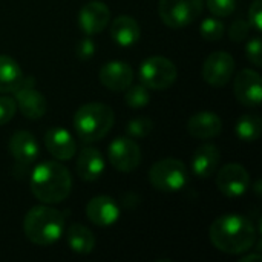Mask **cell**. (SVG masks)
<instances>
[{"label": "cell", "mask_w": 262, "mask_h": 262, "mask_svg": "<svg viewBox=\"0 0 262 262\" xmlns=\"http://www.w3.org/2000/svg\"><path fill=\"white\" fill-rule=\"evenodd\" d=\"M209 238L220 252L227 255H239L249 252L255 246L256 229L246 216L226 213L212 223Z\"/></svg>", "instance_id": "obj_1"}, {"label": "cell", "mask_w": 262, "mask_h": 262, "mask_svg": "<svg viewBox=\"0 0 262 262\" xmlns=\"http://www.w3.org/2000/svg\"><path fill=\"white\" fill-rule=\"evenodd\" d=\"M29 187L43 204H58L69 196L72 177L66 166L57 161H43L32 170Z\"/></svg>", "instance_id": "obj_2"}, {"label": "cell", "mask_w": 262, "mask_h": 262, "mask_svg": "<svg viewBox=\"0 0 262 262\" xmlns=\"http://www.w3.org/2000/svg\"><path fill=\"white\" fill-rule=\"evenodd\" d=\"M23 232L35 246H51L64 233V216L49 206L32 207L23 220Z\"/></svg>", "instance_id": "obj_3"}, {"label": "cell", "mask_w": 262, "mask_h": 262, "mask_svg": "<svg viewBox=\"0 0 262 262\" xmlns=\"http://www.w3.org/2000/svg\"><path fill=\"white\" fill-rule=\"evenodd\" d=\"M115 121L114 111L103 103L83 104L74 115V127L80 140L94 143L103 140Z\"/></svg>", "instance_id": "obj_4"}, {"label": "cell", "mask_w": 262, "mask_h": 262, "mask_svg": "<svg viewBox=\"0 0 262 262\" xmlns=\"http://www.w3.org/2000/svg\"><path fill=\"white\" fill-rule=\"evenodd\" d=\"M149 181L158 192H178L189 183V170L181 160L164 158L157 161L149 170Z\"/></svg>", "instance_id": "obj_5"}, {"label": "cell", "mask_w": 262, "mask_h": 262, "mask_svg": "<svg viewBox=\"0 0 262 262\" xmlns=\"http://www.w3.org/2000/svg\"><path fill=\"white\" fill-rule=\"evenodd\" d=\"M138 75L141 84H144L147 89L161 91L170 88L177 81L178 69L172 60L161 55H154L141 63Z\"/></svg>", "instance_id": "obj_6"}, {"label": "cell", "mask_w": 262, "mask_h": 262, "mask_svg": "<svg viewBox=\"0 0 262 262\" xmlns=\"http://www.w3.org/2000/svg\"><path fill=\"white\" fill-rule=\"evenodd\" d=\"M203 5V0H160L158 14L166 26L181 29L198 20Z\"/></svg>", "instance_id": "obj_7"}, {"label": "cell", "mask_w": 262, "mask_h": 262, "mask_svg": "<svg viewBox=\"0 0 262 262\" xmlns=\"http://www.w3.org/2000/svg\"><path fill=\"white\" fill-rule=\"evenodd\" d=\"M107 155H109V161H111L112 167L117 169L118 172H124V173L135 170L141 163L140 146L127 137L115 138L109 144Z\"/></svg>", "instance_id": "obj_8"}, {"label": "cell", "mask_w": 262, "mask_h": 262, "mask_svg": "<svg viewBox=\"0 0 262 262\" xmlns=\"http://www.w3.org/2000/svg\"><path fill=\"white\" fill-rule=\"evenodd\" d=\"M235 72V60L226 51L212 52L203 64V78L215 88H221L230 81Z\"/></svg>", "instance_id": "obj_9"}, {"label": "cell", "mask_w": 262, "mask_h": 262, "mask_svg": "<svg viewBox=\"0 0 262 262\" xmlns=\"http://www.w3.org/2000/svg\"><path fill=\"white\" fill-rule=\"evenodd\" d=\"M216 186L224 196L238 198L247 192L250 186V175L241 164L229 163L218 172Z\"/></svg>", "instance_id": "obj_10"}, {"label": "cell", "mask_w": 262, "mask_h": 262, "mask_svg": "<svg viewBox=\"0 0 262 262\" xmlns=\"http://www.w3.org/2000/svg\"><path fill=\"white\" fill-rule=\"evenodd\" d=\"M15 104L21 115L29 120H40L46 114V98L34 88V78L25 77L21 86L14 92Z\"/></svg>", "instance_id": "obj_11"}, {"label": "cell", "mask_w": 262, "mask_h": 262, "mask_svg": "<svg viewBox=\"0 0 262 262\" xmlns=\"http://www.w3.org/2000/svg\"><path fill=\"white\" fill-rule=\"evenodd\" d=\"M235 97L247 107H258L262 101L261 75L253 69H243L235 78Z\"/></svg>", "instance_id": "obj_12"}, {"label": "cell", "mask_w": 262, "mask_h": 262, "mask_svg": "<svg viewBox=\"0 0 262 262\" xmlns=\"http://www.w3.org/2000/svg\"><path fill=\"white\" fill-rule=\"evenodd\" d=\"M111 21V11L104 2L91 0L78 12V26L86 35L100 34Z\"/></svg>", "instance_id": "obj_13"}, {"label": "cell", "mask_w": 262, "mask_h": 262, "mask_svg": "<svg viewBox=\"0 0 262 262\" xmlns=\"http://www.w3.org/2000/svg\"><path fill=\"white\" fill-rule=\"evenodd\" d=\"M86 216L97 227H111L120 218V207L111 196L100 195L88 203Z\"/></svg>", "instance_id": "obj_14"}, {"label": "cell", "mask_w": 262, "mask_h": 262, "mask_svg": "<svg viewBox=\"0 0 262 262\" xmlns=\"http://www.w3.org/2000/svg\"><path fill=\"white\" fill-rule=\"evenodd\" d=\"M8 147H9L12 158L21 166L32 164L37 160L38 150H40L37 138L28 130L14 132L12 137L9 138Z\"/></svg>", "instance_id": "obj_15"}, {"label": "cell", "mask_w": 262, "mask_h": 262, "mask_svg": "<svg viewBox=\"0 0 262 262\" xmlns=\"http://www.w3.org/2000/svg\"><path fill=\"white\" fill-rule=\"evenodd\" d=\"M98 78L109 91H126L132 84L134 71L124 61H109L100 69Z\"/></svg>", "instance_id": "obj_16"}, {"label": "cell", "mask_w": 262, "mask_h": 262, "mask_svg": "<svg viewBox=\"0 0 262 262\" xmlns=\"http://www.w3.org/2000/svg\"><path fill=\"white\" fill-rule=\"evenodd\" d=\"M45 146L48 152L60 161L71 160L77 152L74 137L60 126L48 129V132L45 134Z\"/></svg>", "instance_id": "obj_17"}, {"label": "cell", "mask_w": 262, "mask_h": 262, "mask_svg": "<svg viewBox=\"0 0 262 262\" xmlns=\"http://www.w3.org/2000/svg\"><path fill=\"white\" fill-rule=\"evenodd\" d=\"M223 121L215 112L201 111L193 114L187 121V132L198 140H210L221 134Z\"/></svg>", "instance_id": "obj_18"}, {"label": "cell", "mask_w": 262, "mask_h": 262, "mask_svg": "<svg viewBox=\"0 0 262 262\" xmlns=\"http://www.w3.org/2000/svg\"><path fill=\"white\" fill-rule=\"evenodd\" d=\"M220 160H221V154L215 144L210 143L201 144L192 157V172L198 178L203 180L210 178L216 172Z\"/></svg>", "instance_id": "obj_19"}, {"label": "cell", "mask_w": 262, "mask_h": 262, "mask_svg": "<svg viewBox=\"0 0 262 262\" xmlns=\"http://www.w3.org/2000/svg\"><path fill=\"white\" fill-rule=\"evenodd\" d=\"M77 173L83 181H97L104 172V158L95 147H84L77 158Z\"/></svg>", "instance_id": "obj_20"}, {"label": "cell", "mask_w": 262, "mask_h": 262, "mask_svg": "<svg viewBox=\"0 0 262 262\" xmlns=\"http://www.w3.org/2000/svg\"><path fill=\"white\" fill-rule=\"evenodd\" d=\"M111 37L117 45L123 48H129V46H134L140 40L141 29H140L138 21L134 17L118 15L111 25Z\"/></svg>", "instance_id": "obj_21"}, {"label": "cell", "mask_w": 262, "mask_h": 262, "mask_svg": "<svg viewBox=\"0 0 262 262\" xmlns=\"http://www.w3.org/2000/svg\"><path fill=\"white\" fill-rule=\"evenodd\" d=\"M23 78L25 75L18 63L8 55H0V92H15L21 86Z\"/></svg>", "instance_id": "obj_22"}, {"label": "cell", "mask_w": 262, "mask_h": 262, "mask_svg": "<svg viewBox=\"0 0 262 262\" xmlns=\"http://www.w3.org/2000/svg\"><path fill=\"white\" fill-rule=\"evenodd\" d=\"M66 241L74 253L89 255L95 247L94 233L83 224H72L66 230Z\"/></svg>", "instance_id": "obj_23"}, {"label": "cell", "mask_w": 262, "mask_h": 262, "mask_svg": "<svg viewBox=\"0 0 262 262\" xmlns=\"http://www.w3.org/2000/svg\"><path fill=\"white\" fill-rule=\"evenodd\" d=\"M262 132V120L258 114H244L238 118L235 134L246 143H253L259 138Z\"/></svg>", "instance_id": "obj_24"}, {"label": "cell", "mask_w": 262, "mask_h": 262, "mask_svg": "<svg viewBox=\"0 0 262 262\" xmlns=\"http://www.w3.org/2000/svg\"><path fill=\"white\" fill-rule=\"evenodd\" d=\"M124 101L132 109H143L150 101V92L144 84H135L129 86L124 94Z\"/></svg>", "instance_id": "obj_25"}, {"label": "cell", "mask_w": 262, "mask_h": 262, "mask_svg": "<svg viewBox=\"0 0 262 262\" xmlns=\"http://www.w3.org/2000/svg\"><path fill=\"white\" fill-rule=\"evenodd\" d=\"M200 34L206 41H218L224 35V23L215 17H207L201 21Z\"/></svg>", "instance_id": "obj_26"}, {"label": "cell", "mask_w": 262, "mask_h": 262, "mask_svg": "<svg viewBox=\"0 0 262 262\" xmlns=\"http://www.w3.org/2000/svg\"><path fill=\"white\" fill-rule=\"evenodd\" d=\"M154 129V121L147 117H137L132 118L127 126H126V132L134 137V138H143L147 137Z\"/></svg>", "instance_id": "obj_27"}, {"label": "cell", "mask_w": 262, "mask_h": 262, "mask_svg": "<svg viewBox=\"0 0 262 262\" xmlns=\"http://www.w3.org/2000/svg\"><path fill=\"white\" fill-rule=\"evenodd\" d=\"M206 5L215 17H227L233 14L236 0H206Z\"/></svg>", "instance_id": "obj_28"}, {"label": "cell", "mask_w": 262, "mask_h": 262, "mask_svg": "<svg viewBox=\"0 0 262 262\" xmlns=\"http://www.w3.org/2000/svg\"><path fill=\"white\" fill-rule=\"evenodd\" d=\"M249 29H250L249 21H246L243 18H238L229 28V38L232 41H235V43L244 41L247 38V35H249Z\"/></svg>", "instance_id": "obj_29"}, {"label": "cell", "mask_w": 262, "mask_h": 262, "mask_svg": "<svg viewBox=\"0 0 262 262\" xmlns=\"http://www.w3.org/2000/svg\"><path fill=\"white\" fill-rule=\"evenodd\" d=\"M246 55H247V60L255 64V66H261L262 64V46H261V38L259 37H255L252 40L247 41L246 45Z\"/></svg>", "instance_id": "obj_30"}, {"label": "cell", "mask_w": 262, "mask_h": 262, "mask_svg": "<svg viewBox=\"0 0 262 262\" xmlns=\"http://www.w3.org/2000/svg\"><path fill=\"white\" fill-rule=\"evenodd\" d=\"M17 111L15 100L11 97H0V126L9 123Z\"/></svg>", "instance_id": "obj_31"}, {"label": "cell", "mask_w": 262, "mask_h": 262, "mask_svg": "<svg viewBox=\"0 0 262 262\" xmlns=\"http://www.w3.org/2000/svg\"><path fill=\"white\" fill-rule=\"evenodd\" d=\"M249 25L253 26L255 31H262V0H253L249 8Z\"/></svg>", "instance_id": "obj_32"}, {"label": "cell", "mask_w": 262, "mask_h": 262, "mask_svg": "<svg viewBox=\"0 0 262 262\" xmlns=\"http://www.w3.org/2000/svg\"><path fill=\"white\" fill-rule=\"evenodd\" d=\"M95 54V45L91 38H83L78 45H77V55L81 60H89L92 58Z\"/></svg>", "instance_id": "obj_33"}, {"label": "cell", "mask_w": 262, "mask_h": 262, "mask_svg": "<svg viewBox=\"0 0 262 262\" xmlns=\"http://www.w3.org/2000/svg\"><path fill=\"white\" fill-rule=\"evenodd\" d=\"M253 261H261V255L256 253V255H247L246 258H243L241 262H253Z\"/></svg>", "instance_id": "obj_34"}]
</instances>
